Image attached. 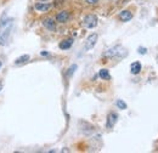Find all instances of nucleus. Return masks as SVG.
I'll use <instances>...</instances> for the list:
<instances>
[{
	"instance_id": "nucleus-18",
	"label": "nucleus",
	"mask_w": 158,
	"mask_h": 153,
	"mask_svg": "<svg viewBox=\"0 0 158 153\" xmlns=\"http://www.w3.org/2000/svg\"><path fill=\"white\" fill-rule=\"evenodd\" d=\"M39 1H43V2H45V1H48V0H39Z\"/></svg>"
},
{
	"instance_id": "nucleus-11",
	"label": "nucleus",
	"mask_w": 158,
	"mask_h": 153,
	"mask_svg": "<svg viewBox=\"0 0 158 153\" xmlns=\"http://www.w3.org/2000/svg\"><path fill=\"white\" fill-rule=\"evenodd\" d=\"M99 76L101 79H105V80H108L111 79V74L108 72V69H101L99 72Z\"/></svg>"
},
{
	"instance_id": "nucleus-9",
	"label": "nucleus",
	"mask_w": 158,
	"mask_h": 153,
	"mask_svg": "<svg viewBox=\"0 0 158 153\" xmlns=\"http://www.w3.org/2000/svg\"><path fill=\"white\" fill-rule=\"evenodd\" d=\"M130 72L133 74H139L141 72V63L138 62V61L136 62H133L131 66H130Z\"/></svg>"
},
{
	"instance_id": "nucleus-4",
	"label": "nucleus",
	"mask_w": 158,
	"mask_h": 153,
	"mask_svg": "<svg viewBox=\"0 0 158 153\" xmlns=\"http://www.w3.org/2000/svg\"><path fill=\"white\" fill-rule=\"evenodd\" d=\"M51 4H49V2H37L35 5H34V7H35V10L37 11H39V12H46V11H49L50 9H51Z\"/></svg>"
},
{
	"instance_id": "nucleus-13",
	"label": "nucleus",
	"mask_w": 158,
	"mask_h": 153,
	"mask_svg": "<svg viewBox=\"0 0 158 153\" xmlns=\"http://www.w3.org/2000/svg\"><path fill=\"white\" fill-rule=\"evenodd\" d=\"M116 105H117V107L120 108V110H127V103L123 101V100H117V102H116Z\"/></svg>"
},
{
	"instance_id": "nucleus-5",
	"label": "nucleus",
	"mask_w": 158,
	"mask_h": 153,
	"mask_svg": "<svg viewBox=\"0 0 158 153\" xmlns=\"http://www.w3.org/2000/svg\"><path fill=\"white\" fill-rule=\"evenodd\" d=\"M43 24L45 28H48L49 31H55L56 29V23L52 19H46L43 21Z\"/></svg>"
},
{
	"instance_id": "nucleus-2",
	"label": "nucleus",
	"mask_w": 158,
	"mask_h": 153,
	"mask_svg": "<svg viewBox=\"0 0 158 153\" xmlns=\"http://www.w3.org/2000/svg\"><path fill=\"white\" fill-rule=\"evenodd\" d=\"M83 23H84V26H85L86 28L93 29V28H95V27L98 26V17H96L95 15H88V16L84 17Z\"/></svg>"
},
{
	"instance_id": "nucleus-1",
	"label": "nucleus",
	"mask_w": 158,
	"mask_h": 153,
	"mask_svg": "<svg viewBox=\"0 0 158 153\" xmlns=\"http://www.w3.org/2000/svg\"><path fill=\"white\" fill-rule=\"evenodd\" d=\"M14 27V19H7L0 22V45H6L11 35V31Z\"/></svg>"
},
{
	"instance_id": "nucleus-16",
	"label": "nucleus",
	"mask_w": 158,
	"mask_h": 153,
	"mask_svg": "<svg viewBox=\"0 0 158 153\" xmlns=\"http://www.w3.org/2000/svg\"><path fill=\"white\" fill-rule=\"evenodd\" d=\"M86 2L93 5V4H96V2H99V0H86Z\"/></svg>"
},
{
	"instance_id": "nucleus-17",
	"label": "nucleus",
	"mask_w": 158,
	"mask_h": 153,
	"mask_svg": "<svg viewBox=\"0 0 158 153\" xmlns=\"http://www.w3.org/2000/svg\"><path fill=\"white\" fill-rule=\"evenodd\" d=\"M1 90H2V83L0 81V91H1Z\"/></svg>"
},
{
	"instance_id": "nucleus-12",
	"label": "nucleus",
	"mask_w": 158,
	"mask_h": 153,
	"mask_svg": "<svg viewBox=\"0 0 158 153\" xmlns=\"http://www.w3.org/2000/svg\"><path fill=\"white\" fill-rule=\"evenodd\" d=\"M29 55H22L21 57L16 58V61H15V63L16 64H22V63H26L27 61H29Z\"/></svg>"
},
{
	"instance_id": "nucleus-8",
	"label": "nucleus",
	"mask_w": 158,
	"mask_h": 153,
	"mask_svg": "<svg viewBox=\"0 0 158 153\" xmlns=\"http://www.w3.org/2000/svg\"><path fill=\"white\" fill-rule=\"evenodd\" d=\"M117 118H118V115L116 114V113H110L108 118H107V126L108 128L114 126V124L117 123Z\"/></svg>"
},
{
	"instance_id": "nucleus-6",
	"label": "nucleus",
	"mask_w": 158,
	"mask_h": 153,
	"mask_svg": "<svg viewBox=\"0 0 158 153\" xmlns=\"http://www.w3.org/2000/svg\"><path fill=\"white\" fill-rule=\"evenodd\" d=\"M119 19H122L123 22H128V21H130V19H133V14L129 10H123L119 14Z\"/></svg>"
},
{
	"instance_id": "nucleus-3",
	"label": "nucleus",
	"mask_w": 158,
	"mask_h": 153,
	"mask_svg": "<svg viewBox=\"0 0 158 153\" xmlns=\"http://www.w3.org/2000/svg\"><path fill=\"white\" fill-rule=\"evenodd\" d=\"M98 34H91V35H89L88 38H86V41H85V46H84V50L85 51H89V50H91L95 45H96V41H98Z\"/></svg>"
},
{
	"instance_id": "nucleus-15",
	"label": "nucleus",
	"mask_w": 158,
	"mask_h": 153,
	"mask_svg": "<svg viewBox=\"0 0 158 153\" xmlns=\"http://www.w3.org/2000/svg\"><path fill=\"white\" fill-rule=\"evenodd\" d=\"M74 69H77V66H76V64H73V66H72V67L69 68V72H68V74L71 76V74H72V73L74 72Z\"/></svg>"
},
{
	"instance_id": "nucleus-10",
	"label": "nucleus",
	"mask_w": 158,
	"mask_h": 153,
	"mask_svg": "<svg viewBox=\"0 0 158 153\" xmlns=\"http://www.w3.org/2000/svg\"><path fill=\"white\" fill-rule=\"evenodd\" d=\"M72 44H73V40H72V39H67V40L61 41L59 46L61 50H67V49H69V48L72 46Z\"/></svg>"
},
{
	"instance_id": "nucleus-7",
	"label": "nucleus",
	"mask_w": 158,
	"mask_h": 153,
	"mask_svg": "<svg viewBox=\"0 0 158 153\" xmlns=\"http://www.w3.org/2000/svg\"><path fill=\"white\" fill-rule=\"evenodd\" d=\"M68 19H69V12H67V11H61L56 15V21L61 22V23L66 22Z\"/></svg>"
},
{
	"instance_id": "nucleus-19",
	"label": "nucleus",
	"mask_w": 158,
	"mask_h": 153,
	"mask_svg": "<svg viewBox=\"0 0 158 153\" xmlns=\"http://www.w3.org/2000/svg\"><path fill=\"white\" fill-rule=\"evenodd\" d=\"M0 67H1V62H0Z\"/></svg>"
},
{
	"instance_id": "nucleus-14",
	"label": "nucleus",
	"mask_w": 158,
	"mask_h": 153,
	"mask_svg": "<svg viewBox=\"0 0 158 153\" xmlns=\"http://www.w3.org/2000/svg\"><path fill=\"white\" fill-rule=\"evenodd\" d=\"M138 50H139V54H141V55H145L147 52V49L146 48H142V46H140Z\"/></svg>"
}]
</instances>
